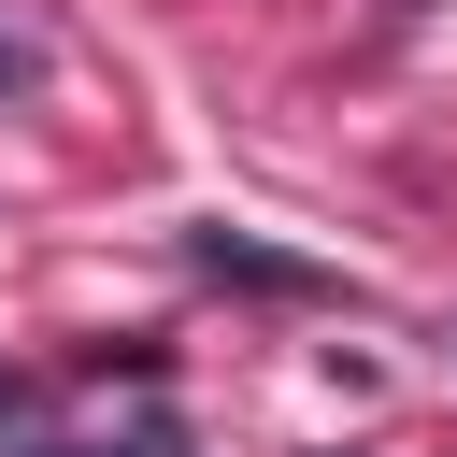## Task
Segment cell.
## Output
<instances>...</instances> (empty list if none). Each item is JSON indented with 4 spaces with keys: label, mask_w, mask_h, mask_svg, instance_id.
I'll use <instances>...</instances> for the list:
<instances>
[{
    "label": "cell",
    "mask_w": 457,
    "mask_h": 457,
    "mask_svg": "<svg viewBox=\"0 0 457 457\" xmlns=\"http://www.w3.org/2000/svg\"><path fill=\"white\" fill-rule=\"evenodd\" d=\"M186 271H200V286H243V300L357 314V271H328V257H286V243H257V228H186Z\"/></svg>",
    "instance_id": "obj_1"
},
{
    "label": "cell",
    "mask_w": 457,
    "mask_h": 457,
    "mask_svg": "<svg viewBox=\"0 0 457 457\" xmlns=\"http://www.w3.org/2000/svg\"><path fill=\"white\" fill-rule=\"evenodd\" d=\"M43 457H186V428H129V443H43Z\"/></svg>",
    "instance_id": "obj_2"
},
{
    "label": "cell",
    "mask_w": 457,
    "mask_h": 457,
    "mask_svg": "<svg viewBox=\"0 0 457 457\" xmlns=\"http://www.w3.org/2000/svg\"><path fill=\"white\" fill-rule=\"evenodd\" d=\"M0 86H43V43H14V29H0Z\"/></svg>",
    "instance_id": "obj_3"
},
{
    "label": "cell",
    "mask_w": 457,
    "mask_h": 457,
    "mask_svg": "<svg viewBox=\"0 0 457 457\" xmlns=\"http://www.w3.org/2000/svg\"><path fill=\"white\" fill-rule=\"evenodd\" d=\"M14 414H29V371H0V428H14Z\"/></svg>",
    "instance_id": "obj_4"
},
{
    "label": "cell",
    "mask_w": 457,
    "mask_h": 457,
    "mask_svg": "<svg viewBox=\"0 0 457 457\" xmlns=\"http://www.w3.org/2000/svg\"><path fill=\"white\" fill-rule=\"evenodd\" d=\"M443 343H457V328H443Z\"/></svg>",
    "instance_id": "obj_5"
}]
</instances>
